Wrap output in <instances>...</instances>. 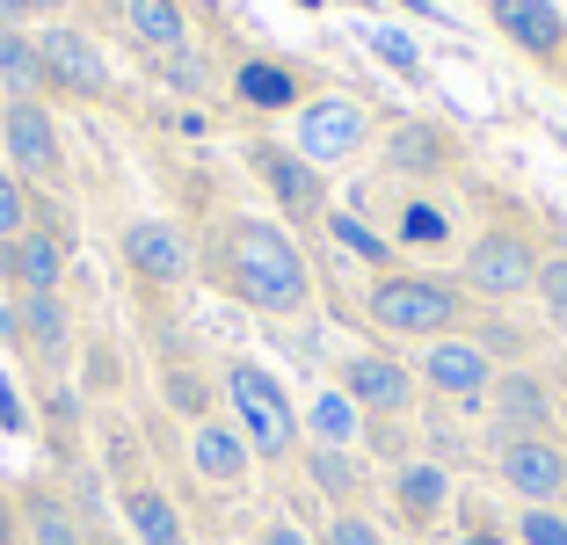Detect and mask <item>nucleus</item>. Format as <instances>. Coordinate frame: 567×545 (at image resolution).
Masks as SVG:
<instances>
[{"label": "nucleus", "mask_w": 567, "mask_h": 545, "mask_svg": "<svg viewBox=\"0 0 567 545\" xmlns=\"http://www.w3.org/2000/svg\"><path fill=\"white\" fill-rule=\"evenodd\" d=\"M451 495H458V480H451V465L436 459H408L385 473V510H393V524L408 531H436L451 510Z\"/></svg>", "instance_id": "16"}, {"label": "nucleus", "mask_w": 567, "mask_h": 545, "mask_svg": "<svg viewBox=\"0 0 567 545\" xmlns=\"http://www.w3.org/2000/svg\"><path fill=\"white\" fill-rule=\"evenodd\" d=\"M102 385H117V357H110V349H87V393H102Z\"/></svg>", "instance_id": "40"}, {"label": "nucleus", "mask_w": 567, "mask_h": 545, "mask_svg": "<svg viewBox=\"0 0 567 545\" xmlns=\"http://www.w3.org/2000/svg\"><path fill=\"white\" fill-rule=\"evenodd\" d=\"M364 451H379L385 465L415 459V422H364Z\"/></svg>", "instance_id": "35"}, {"label": "nucleus", "mask_w": 567, "mask_h": 545, "mask_svg": "<svg viewBox=\"0 0 567 545\" xmlns=\"http://www.w3.org/2000/svg\"><path fill=\"white\" fill-rule=\"evenodd\" d=\"M16 502H22V545H95V531H87V516L66 502V487L30 480Z\"/></svg>", "instance_id": "20"}, {"label": "nucleus", "mask_w": 567, "mask_h": 545, "mask_svg": "<svg viewBox=\"0 0 567 545\" xmlns=\"http://www.w3.org/2000/svg\"><path fill=\"white\" fill-rule=\"evenodd\" d=\"M175 545H197V538H175Z\"/></svg>", "instance_id": "46"}, {"label": "nucleus", "mask_w": 567, "mask_h": 545, "mask_svg": "<svg viewBox=\"0 0 567 545\" xmlns=\"http://www.w3.org/2000/svg\"><path fill=\"white\" fill-rule=\"evenodd\" d=\"M502 363L487 357L473 335H436L415 349V385L436 408H487V385H495Z\"/></svg>", "instance_id": "7"}, {"label": "nucleus", "mask_w": 567, "mask_h": 545, "mask_svg": "<svg viewBox=\"0 0 567 545\" xmlns=\"http://www.w3.org/2000/svg\"><path fill=\"white\" fill-rule=\"evenodd\" d=\"M291 146L328 175V167H350L371 153V110L357 95H306L299 124H291Z\"/></svg>", "instance_id": "5"}, {"label": "nucleus", "mask_w": 567, "mask_h": 545, "mask_svg": "<svg viewBox=\"0 0 567 545\" xmlns=\"http://www.w3.org/2000/svg\"><path fill=\"white\" fill-rule=\"evenodd\" d=\"M66 16V0H0V22L22 30V22H59Z\"/></svg>", "instance_id": "37"}, {"label": "nucleus", "mask_w": 567, "mask_h": 545, "mask_svg": "<svg viewBox=\"0 0 567 545\" xmlns=\"http://www.w3.org/2000/svg\"><path fill=\"white\" fill-rule=\"evenodd\" d=\"M458 545H517L502 524H473V531H458Z\"/></svg>", "instance_id": "42"}, {"label": "nucleus", "mask_w": 567, "mask_h": 545, "mask_svg": "<svg viewBox=\"0 0 567 545\" xmlns=\"http://www.w3.org/2000/svg\"><path fill=\"white\" fill-rule=\"evenodd\" d=\"M532 298H538V313H546V328H560V335H567V248L538 263V284H532Z\"/></svg>", "instance_id": "33"}, {"label": "nucleus", "mask_w": 567, "mask_h": 545, "mask_svg": "<svg viewBox=\"0 0 567 545\" xmlns=\"http://www.w3.org/2000/svg\"><path fill=\"white\" fill-rule=\"evenodd\" d=\"M0 277H8V291H59V277H66V240L51 233V218H37L30 233H16V240H0Z\"/></svg>", "instance_id": "19"}, {"label": "nucleus", "mask_w": 567, "mask_h": 545, "mask_svg": "<svg viewBox=\"0 0 567 545\" xmlns=\"http://www.w3.org/2000/svg\"><path fill=\"white\" fill-rule=\"evenodd\" d=\"M487 16H495V30L509 37L524 59H538V66H560L567 59V16L553 0H487Z\"/></svg>", "instance_id": "18"}, {"label": "nucleus", "mask_w": 567, "mask_h": 545, "mask_svg": "<svg viewBox=\"0 0 567 545\" xmlns=\"http://www.w3.org/2000/svg\"><path fill=\"white\" fill-rule=\"evenodd\" d=\"M320 545H393V538H385V524L371 510H334L328 531H320Z\"/></svg>", "instance_id": "34"}, {"label": "nucleus", "mask_w": 567, "mask_h": 545, "mask_svg": "<svg viewBox=\"0 0 567 545\" xmlns=\"http://www.w3.org/2000/svg\"><path fill=\"white\" fill-rule=\"evenodd\" d=\"M0 153L30 189H59L66 182V132L51 102H0Z\"/></svg>", "instance_id": "8"}, {"label": "nucleus", "mask_w": 567, "mask_h": 545, "mask_svg": "<svg viewBox=\"0 0 567 545\" xmlns=\"http://www.w3.org/2000/svg\"><path fill=\"white\" fill-rule=\"evenodd\" d=\"M509 538L517 545H567V510H517Z\"/></svg>", "instance_id": "36"}, {"label": "nucleus", "mask_w": 567, "mask_h": 545, "mask_svg": "<svg viewBox=\"0 0 567 545\" xmlns=\"http://www.w3.org/2000/svg\"><path fill=\"white\" fill-rule=\"evenodd\" d=\"M334 385L364 408V422H408V414H415V400H422L415 363H408L401 349H385V342L350 349V357H342V371H334Z\"/></svg>", "instance_id": "6"}, {"label": "nucleus", "mask_w": 567, "mask_h": 545, "mask_svg": "<svg viewBox=\"0 0 567 545\" xmlns=\"http://www.w3.org/2000/svg\"><path fill=\"white\" fill-rule=\"evenodd\" d=\"M16 342L30 349V363L66 371V357H73V306L59 291H22L16 298Z\"/></svg>", "instance_id": "17"}, {"label": "nucleus", "mask_w": 567, "mask_h": 545, "mask_svg": "<svg viewBox=\"0 0 567 545\" xmlns=\"http://www.w3.org/2000/svg\"><path fill=\"white\" fill-rule=\"evenodd\" d=\"M255 545H320L313 531L299 524V516H262V531H255Z\"/></svg>", "instance_id": "38"}, {"label": "nucleus", "mask_w": 567, "mask_h": 545, "mask_svg": "<svg viewBox=\"0 0 567 545\" xmlns=\"http://www.w3.org/2000/svg\"><path fill=\"white\" fill-rule=\"evenodd\" d=\"M0 545H22V502L0 487Z\"/></svg>", "instance_id": "41"}, {"label": "nucleus", "mask_w": 567, "mask_h": 545, "mask_svg": "<svg viewBox=\"0 0 567 545\" xmlns=\"http://www.w3.org/2000/svg\"><path fill=\"white\" fill-rule=\"evenodd\" d=\"M226 414L240 422V436H248L255 459H299L306 430H299V408H291V393H284V379L269 371V363L255 357H226Z\"/></svg>", "instance_id": "4"}, {"label": "nucleus", "mask_w": 567, "mask_h": 545, "mask_svg": "<svg viewBox=\"0 0 567 545\" xmlns=\"http://www.w3.org/2000/svg\"><path fill=\"white\" fill-rule=\"evenodd\" d=\"M37 59H44L51 95H73V102H110L117 95L102 44L87 30H73V22H44V30H37Z\"/></svg>", "instance_id": "11"}, {"label": "nucleus", "mask_w": 567, "mask_h": 545, "mask_svg": "<svg viewBox=\"0 0 567 545\" xmlns=\"http://www.w3.org/2000/svg\"><path fill=\"white\" fill-rule=\"evenodd\" d=\"M538 263H546V248H538V233L524 218H487L458 248V284L481 306H517V298H532Z\"/></svg>", "instance_id": "3"}, {"label": "nucleus", "mask_w": 567, "mask_h": 545, "mask_svg": "<svg viewBox=\"0 0 567 545\" xmlns=\"http://www.w3.org/2000/svg\"><path fill=\"white\" fill-rule=\"evenodd\" d=\"M189 473L212 487V495H240L255 473V451L248 436H240L234 414H204V422H189Z\"/></svg>", "instance_id": "14"}, {"label": "nucleus", "mask_w": 567, "mask_h": 545, "mask_svg": "<svg viewBox=\"0 0 567 545\" xmlns=\"http://www.w3.org/2000/svg\"><path fill=\"white\" fill-rule=\"evenodd\" d=\"M117 248H124V269H132L138 284H153V291H175V284L197 269V255H189V233L167 226V218H132Z\"/></svg>", "instance_id": "15"}, {"label": "nucleus", "mask_w": 567, "mask_h": 545, "mask_svg": "<svg viewBox=\"0 0 567 545\" xmlns=\"http://www.w3.org/2000/svg\"><path fill=\"white\" fill-rule=\"evenodd\" d=\"M320 226H328V240H334L342 255H357V263H364L371 277H379V269H401V240H385V233H371L357 212H328Z\"/></svg>", "instance_id": "27"}, {"label": "nucleus", "mask_w": 567, "mask_h": 545, "mask_svg": "<svg viewBox=\"0 0 567 545\" xmlns=\"http://www.w3.org/2000/svg\"><path fill=\"white\" fill-rule=\"evenodd\" d=\"M212 284L262 320H299L313 306V263L277 218H218L212 233Z\"/></svg>", "instance_id": "1"}, {"label": "nucleus", "mask_w": 567, "mask_h": 545, "mask_svg": "<svg viewBox=\"0 0 567 545\" xmlns=\"http://www.w3.org/2000/svg\"><path fill=\"white\" fill-rule=\"evenodd\" d=\"M487 422H495V436H553L560 430V400L532 363H509L487 385Z\"/></svg>", "instance_id": "13"}, {"label": "nucleus", "mask_w": 567, "mask_h": 545, "mask_svg": "<svg viewBox=\"0 0 567 545\" xmlns=\"http://www.w3.org/2000/svg\"><path fill=\"white\" fill-rule=\"evenodd\" d=\"M553 73H560V88H567V59H560V66H553Z\"/></svg>", "instance_id": "45"}, {"label": "nucleus", "mask_w": 567, "mask_h": 545, "mask_svg": "<svg viewBox=\"0 0 567 545\" xmlns=\"http://www.w3.org/2000/svg\"><path fill=\"white\" fill-rule=\"evenodd\" d=\"M299 430L306 444H328V451H364V408H357L342 385H320L313 400L299 408Z\"/></svg>", "instance_id": "23"}, {"label": "nucleus", "mask_w": 567, "mask_h": 545, "mask_svg": "<svg viewBox=\"0 0 567 545\" xmlns=\"http://www.w3.org/2000/svg\"><path fill=\"white\" fill-rule=\"evenodd\" d=\"M379 167L393 182H444V175H458V138L436 116H401L379 138Z\"/></svg>", "instance_id": "12"}, {"label": "nucleus", "mask_w": 567, "mask_h": 545, "mask_svg": "<svg viewBox=\"0 0 567 545\" xmlns=\"http://www.w3.org/2000/svg\"><path fill=\"white\" fill-rule=\"evenodd\" d=\"M495 480L517 510H567V444L560 436H495Z\"/></svg>", "instance_id": "10"}, {"label": "nucleus", "mask_w": 567, "mask_h": 545, "mask_svg": "<svg viewBox=\"0 0 567 545\" xmlns=\"http://www.w3.org/2000/svg\"><path fill=\"white\" fill-rule=\"evenodd\" d=\"M153 81L167 88V95H212V59H197V51H167V59H153Z\"/></svg>", "instance_id": "30"}, {"label": "nucleus", "mask_w": 567, "mask_h": 545, "mask_svg": "<svg viewBox=\"0 0 567 545\" xmlns=\"http://www.w3.org/2000/svg\"><path fill=\"white\" fill-rule=\"evenodd\" d=\"M161 400L175 414H189V422H204V414H212V393H204V379L189 371V363H161Z\"/></svg>", "instance_id": "32"}, {"label": "nucleus", "mask_w": 567, "mask_h": 545, "mask_svg": "<svg viewBox=\"0 0 567 545\" xmlns=\"http://www.w3.org/2000/svg\"><path fill=\"white\" fill-rule=\"evenodd\" d=\"M444 240H451L444 204H430V197H401V248H444Z\"/></svg>", "instance_id": "31"}, {"label": "nucleus", "mask_w": 567, "mask_h": 545, "mask_svg": "<svg viewBox=\"0 0 567 545\" xmlns=\"http://www.w3.org/2000/svg\"><path fill=\"white\" fill-rule=\"evenodd\" d=\"M95 545H132V538H110V531H102V538H95Z\"/></svg>", "instance_id": "43"}, {"label": "nucleus", "mask_w": 567, "mask_h": 545, "mask_svg": "<svg viewBox=\"0 0 567 545\" xmlns=\"http://www.w3.org/2000/svg\"><path fill=\"white\" fill-rule=\"evenodd\" d=\"M371 51H379L385 66H401V73H422V59H415V44H408V37H393V30H371Z\"/></svg>", "instance_id": "39"}, {"label": "nucleus", "mask_w": 567, "mask_h": 545, "mask_svg": "<svg viewBox=\"0 0 567 545\" xmlns=\"http://www.w3.org/2000/svg\"><path fill=\"white\" fill-rule=\"evenodd\" d=\"M553 436H560V444H567V414H560V430H553Z\"/></svg>", "instance_id": "44"}, {"label": "nucleus", "mask_w": 567, "mask_h": 545, "mask_svg": "<svg viewBox=\"0 0 567 545\" xmlns=\"http://www.w3.org/2000/svg\"><path fill=\"white\" fill-rule=\"evenodd\" d=\"M117 510H124V538H132V545H175V538H189L175 495H167V487H153V480H124Z\"/></svg>", "instance_id": "21"}, {"label": "nucleus", "mask_w": 567, "mask_h": 545, "mask_svg": "<svg viewBox=\"0 0 567 545\" xmlns=\"http://www.w3.org/2000/svg\"><path fill=\"white\" fill-rule=\"evenodd\" d=\"M0 95H8V102H44L51 95L44 59H37V37L8 30V22H0Z\"/></svg>", "instance_id": "26"}, {"label": "nucleus", "mask_w": 567, "mask_h": 545, "mask_svg": "<svg viewBox=\"0 0 567 545\" xmlns=\"http://www.w3.org/2000/svg\"><path fill=\"white\" fill-rule=\"evenodd\" d=\"M364 320L385 342H436V335H466L473 298L458 277H436V269H379L364 284Z\"/></svg>", "instance_id": "2"}, {"label": "nucleus", "mask_w": 567, "mask_h": 545, "mask_svg": "<svg viewBox=\"0 0 567 545\" xmlns=\"http://www.w3.org/2000/svg\"><path fill=\"white\" fill-rule=\"evenodd\" d=\"M466 335L502 363V371H509V363H532V349H538V335H532V328H517L509 313H481V320H466Z\"/></svg>", "instance_id": "28"}, {"label": "nucleus", "mask_w": 567, "mask_h": 545, "mask_svg": "<svg viewBox=\"0 0 567 545\" xmlns=\"http://www.w3.org/2000/svg\"><path fill=\"white\" fill-rule=\"evenodd\" d=\"M37 218H44V204H37V189L16 175V167L0 161V240H16V233H30Z\"/></svg>", "instance_id": "29"}, {"label": "nucleus", "mask_w": 567, "mask_h": 545, "mask_svg": "<svg viewBox=\"0 0 567 545\" xmlns=\"http://www.w3.org/2000/svg\"><path fill=\"white\" fill-rule=\"evenodd\" d=\"M124 37H132L146 59L189 51V8L183 0H124Z\"/></svg>", "instance_id": "24"}, {"label": "nucleus", "mask_w": 567, "mask_h": 545, "mask_svg": "<svg viewBox=\"0 0 567 545\" xmlns=\"http://www.w3.org/2000/svg\"><path fill=\"white\" fill-rule=\"evenodd\" d=\"M234 102H248V110H299L306 81H299V66H284V59H240Z\"/></svg>", "instance_id": "25"}, {"label": "nucleus", "mask_w": 567, "mask_h": 545, "mask_svg": "<svg viewBox=\"0 0 567 545\" xmlns=\"http://www.w3.org/2000/svg\"><path fill=\"white\" fill-rule=\"evenodd\" d=\"M248 167L269 189V204L284 212V226H313V218H328V175H320L299 146H284V138H248Z\"/></svg>", "instance_id": "9"}, {"label": "nucleus", "mask_w": 567, "mask_h": 545, "mask_svg": "<svg viewBox=\"0 0 567 545\" xmlns=\"http://www.w3.org/2000/svg\"><path fill=\"white\" fill-rule=\"evenodd\" d=\"M299 473H306V487H313L320 502H334V510H357L364 487H371L364 459H357V451H328V444H299Z\"/></svg>", "instance_id": "22"}]
</instances>
